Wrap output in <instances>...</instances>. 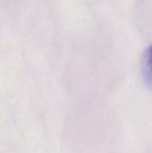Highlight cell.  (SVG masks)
Masks as SVG:
<instances>
[{"label": "cell", "mask_w": 152, "mask_h": 153, "mask_svg": "<svg viewBox=\"0 0 152 153\" xmlns=\"http://www.w3.org/2000/svg\"><path fill=\"white\" fill-rule=\"evenodd\" d=\"M144 75L148 83L152 85V45L147 50L144 62Z\"/></svg>", "instance_id": "cell-1"}]
</instances>
